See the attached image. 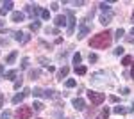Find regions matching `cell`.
I'll return each mask as SVG.
<instances>
[{
    "instance_id": "cell-28",
    "label": "cell",
    "mask_w": 134,
    "mask_h": 119,
    "mask_svg": "<svg viewBox=\"0 0 134 119\" xmlns=\"http://www.w3.org/2000/svg\"><path fill=\"white\" fill-rule=\"evenodd\" d=\"M131 62H132V57H131V55H125L124 59H122V64H124V66H129Z\"/></svg>"
},
{
    "instance_id": "cell-18",
    "label": "cell",
    "mask_w": 134,
    "mask_h": 119,
    "mask_svg": "<svg viewBox=\"0 0 134 119\" xmlns=\"http://www.w3.org/2000/svg\"><path fill=\"white\" fill-rule=\"evenodd\" d=\"M59 94H57V91H54V89H47L45 91V98H57Z\"/></svg>"
},
{
    "instance_id": "cell-37",
    "label": "cell",
    "mask_w": 134,
    "mask_h": 119,
    "mask_svg": "<svg viewBox=\"0 0 134 119\" xmlns=\"http://www.w3.org/2000/svg\"><path fill=\"white\" fill-rule=\"evenodd\" d=\"M88 59H90V62H97V60H98V57H97L95 53H90V57H88Z\"/></svg>"
},
{
    "instance_id": "cell-40",
    "label": "cell",
    "mask_w": 134,
    "mask_h": 119,
    "mask_svg": "<svg viewBox=\"0 0 134 119\" xmlns=\"http://www.w3.org/2000/svg\"><path fill=\"white\" fill-rule=\"evenodd\" d=\"M0 45H2V46H7V45H9V41H7V39H2V37H0Z\"/></svg>"
},
{
    "instance_id": "cell-14",
    "label": "cell",
    "mask_w": 134,
    "mask_h": 119,
    "mask_svg": "<svg viewBox=\"0 0 134 119\" xmlns=\"http://www.w3.org/2000/svg\"><path fill=\"white\" fill-rule=\"evenodd\" d=\"M113 112H114V114H118V116H124V114H127V112H131V109H127V107H122V105H118V107H114Z\"/></svg>"
},
{
    "instance_id": "cell-4",
    "label": "cell",
    "mask_w": 134,
    "mask_h": 119,
    "mask_svg": "<svg viewBox=\"0 0 134 119\" xmlns=\"http://www.w3.org/2000/svg\"><path fill=\"white\" fill-rule=\"evenodd\" d=\"M88 98L93 105H100L104 99H105V94L104 92H97V91H88Z\"/></svg>"
},
{
    "instance_id": "cell-45",
    "label": "cell",
    "mask_w": 134,
    "mask_h": 119,
    "mask_svg": "<svg viewBox=\"0 0 134 119\" xmlns=\"http://www.w3.org/2000/svg\"><path fill=\"white\" fill-rule=\"evenodd\" d=\"M131 110H134V103H132V107H131Z\"/></svg>"
},
{
    "instance_id": "cell-1",
    "label": "cell",
    "mask_w": 134,
    "mask_h": 119,
    "mask_svg": "<svg viewBox=\"0 0 134 119\" xmlns=\"http://www.w3.org/2000/svg\"><path fill=\"white\" fill-rule=\"evenodd\" d=\"M111 43H113V34L109 30H105V32H100V34L93 36L90 39V46L97 50H105L111 46Z\"/></svg>"
},
{
    "instance_id": "cell-29",
    "label": "cell",
    "mask_w": 134,
    "mask_h": 119,
    "mask_svg": "<svg viewBox=\"0 0 134 119\" xmlns=\"http://www.w3.org/2000/svg\"><path fill=\"white\" fill-rule=\"evenodd\" d=\"M41 18H43V20H50V11H48V9H43L41 11Z\"/></svg>"
},
{
    "instance_id": "cell-33",
    "label": "cell",
    "mask_w": 134,
    "mask_h": 119,
    "mask_svg": "<svg viewBox=\"0 0 134 119\" xmlns=\"http://www.w3.org/2000/svg\"><path fill=\"white\" fill-rule=\"evenodd\" d=\"M21 84H23V78H21V77H20V78H16V82H14V89H20Z\"/></svg>"
},
{
    "instance_id": "cell-27",
    "label": "cell",
    "mask_w": 134,
    "mask_h": 119,
    "mask_svg": "<svg viewBox=\"0 0 134 119\" xmlns=\"http://www.w3.org/2000/svg\"><path fill=\"white\" fill-rule=\"evenodd\" d=\"M32 92H34V96H38V98H40V96H45V91L40 89V87H34V91H32Z\"/></svg>"
},
{
    "instance_id": "cell-12",
    "label": "cell",
    "mask_w": 134,
    "mask_h": 119,
    "mask_svg": "<svg viewBox=\"0 0 134 119\" xmlns=\"http://www.w3.org/2000/svg\"><path fill=\"white\" fill-rule=\"evenodd\" d=\"M68 73H70V68H68V66H63L61 70L57 71V80L66 78V77H68Z\"/></svg>"
},
{
    "instance_id": "cell-41",
    "label": "cell",
    "mask_w": 134,
    "mask_h": 119,
    "mask_svg": "<svg viewBox=\"0 0 134 119\" xmlns=\"http://www.w3.org/2000/svg\"><path fill=\"white\" fill-rule=\"evenodd\" d=\"M129 92H131V91H129V87H124V89H122V94H124V96H127Z\"/></svg>"
},
{
    "instance_id": "cell-11",
    "label": "cell",
    "mask_w": 134,
    "mask_h": 119,
    "mask_svg": "<svg viewBox=\"0 0 134 119\" xmlns=\"http://www.w3.org/2000/svg\"><path fill=\"white\" fill-rule=\"evenodd\" d=\"M23 18H25V14L20 12V11H14V12L11 14V21H13V23H20V21H23Z\"/></svg>"
},
{
    "instance_id": "cell-36",
    "label": "cell",
    "mask_w": 134,
    "mask_h": 119,
    "mask_svg": "<svg viewBox=\"0 0 134 119\" xmlns=\"http://www.w3.org/2000/svg\"><path fill=\"white\" fill-rule=\"evenodd\" d=\"M50 9L52 11H59V4H57V2H52V4H50Z\"/></svg>"
},
{
    "instance_id": "cell-48",
    "label": "cell",
    "mask_w": 134,
    "mask_h": 119,
    "mask_svg": "<svg viewBox=\"0 0 134 119\" xmlns=\"http://www.w3.org/2000/svg\"><path fill=\"white\" fill-rule=\"evenodd\" d=\"M98 119H100V117H98Z\"/></svg>"
},
{
    "instance_id": "cell-24",
    "label": "cell",
    "mask_w": 134,
    "mask_h": 119,
    "mask_svg": "<svg viewBox=\"0 0 134 119\" xmlns=\"http://www.w3.org/2000/svg\"><path fill=\"white\" fill-rule=\"evenodd\" d=\"M45 32H47V34H55V36H57V34H59V29H57V27H47Z\"/></svg>"
},
{
    "instance_id": "cell-21",
    "label": "cell",
    "mask_w": 134,
    "mask_h": 119,
    "mask_svg": "<svg viewBox=\"0 0 134 119\" xmlns=\"http://www.w3.org/2000/svg\"><path fill=\"white\" fill-rule=\"evenodd\" d=\"M40 75H41V71H40V70H31V73H29V77H31L32 80H38V78H40Z\"/></svg>"
},
{
    "instance_id": "cell-2",
    "label": "cell",
    "mask_w": 134,
    "mask_h": 119,
    "mask_svg": "<svg viewBox=\"0 0 134 119\" xmlns=\"http://www.w3.org/2000/svg\"><path fill=\"white\" fill-rule=\"evenodd\" d=\"M31 116H32V107H25V105L18 107L16 114H14L16 119H31Z\"/></svg>"
},
{
    "instance_id": "cell-19",
    "label": "cell",
    "mask_w": 134,
    "mask_h": 119,
    "mask_svg": "<svg viewBox=\"0 0 134 119\" xmlns=\"http://www.w3.org/2000/svg\"><path fill=\"white\" fill-rule=\"evenodd\" d=\"M29 29H31L32 32H36V30H40V29H41V23H40L38 20H34V21L31 23V25H29Z\"/></svg>"
},
{
    "instance_id": "cell-17",
    "label": "cell",
    "mask_w": 134,
    "mask_h": 119,
    "mask_svg": "<svg viewBox=\"0 0 134 119\" xmlns=\"http://www.w3.org/2000/svg\"><path fill=\"white\" fill-rule=\"evenodd\" d=\"M54 23H55V27H63V25L66 23V18L59 14V16H55V20H54Z\"/></svg>"
},
{
    "instance_id": "cell-30",
    "label": "cell",
    "mask_w": 134,
    "mask_h": 119,
    "mask_svg": "<svg viewBox=\"0 0 134 119\" xmlns=\"http://www.w3.org/2000/svg\"><path fill=\"white\" fill-rule=\"evenodd\" d=\"M107 117H109V109L105 107V109L102 110V114H100V119H107Z\"/></svg>"
},
{
    "instance_id": "cell-42",
    "label": "cell",
    "mask_w": 134,
    "mask_h": 119,
    "mask_svg": "<svg viewBox=\"0 0 134 119\" xmlns=\"http://www.w3.org/2000/svg\"><path fill=\"white\" fill-rule=\"evenodd\" d=\"M0 32H5V25H4V21L0 20Z\"/></svg>"
},
{
    "instance_id": "cell-26",
    "label": "cell",
    "mask_w": 134,
    "mask_h": 119,
    "mask_svg": "<svg viewBox=\"0 0 134 119\" xmlns=\"http://www.w3.org/2000/svg\"><path fill=\"white\" fill-rule=\"evenodd\" d=\"M81 60H82V57H81V53H75L73 55V64H75V68L81 64Z\"/></svg>"
},
{
    "instance_id": "cell-10",
    "label": "cell",
    "mask_w": 134,
    "mask_h": 119,
    "mask_svg": "<svg viewBox=\"0 0 134 119\" xmlns=\"http://www.w3.org/2000/svg\"><path fill=\"white\" fill-rule=\"evenodd\" d=\"M100 23L102 25H109L111 21H113V12H104V14H100Z\"/></svg>"
},
{
    "instance_id": "cell-43",
    "label": "cell",
    "mask_w": 134,
    "mask_h": 119,
    "mask_svg": "<svg viewBox=\"0 0 134 119\" xmlns=\"http://www.w3.org/2000/svg\"><path fill=\"white\" fill-rule=\"evenodd\" d=\"M2 75H4V66L0 64V78H2Z\"/></svg>"
},
{
    "instance_id": "cell-23",
    "label": "cell",
    "mask_w": 134,
    "mask_h": 119,
    "mask_svg": "<svg viewBox=\"0 0 134 119\" xmlns=\"http://www.w3.org/2000/svg\"><path fill=\"white\" fill-rule=\"evenodd\" d=\"M75 73L82 77V75H86V73H88V70H86V66H77V68H75Z\"/></svg>"
},
{
    "instance_id": "cell-16",
    "label": "cell",
    "mask_w": 134,
    "mask_h": 119,
    "mask_svg": "<svg viewBox=\"0 0 134 119\" xmlns=\"http://www.w3.org/2000/svg\"><path fill=\"white\" fill-rule=\"evenodd\" d=\"M16 57H18V52H11L9 55H7V59H5V64H13L16 60Z\"/></svg>"
},
{
    "instance_id": "cell-3",
    "label": "cell",
    "mask_w": 134,
    "mask_h": 119,
    "mask_svg": "<svg viewBox=\"0 0 134 119\" xmlns=\"http://www.w3.org/2000/svg\"><path fill=\"white\" fill-rule=\"evenodd\" d=\"M41 11L43 9L38 5V4H27V5H25V12L32 18V21L36 20V16H38V14H41Z\"/></svg>"
},
{
    "instance_id": "cell-39",
    "label": "cell",
    "mask_w": 134,
    "mask_h": 119,
    "mask_svg": "<svg viewBox=\"0 0 134 119\" xmlns=\"http://www.w3.org/2000/svg\"><path fill=\"white\" fill-rule=\"evenodd\" d=\"M4 101H5V96H4V92H0V109L4 107Z\"/></svg>"
},
{
    "instance_id": "cell-32",
    "label": "cell",
    "mask_w": 134,
    "mask_h": 119,
    "mask_svg": "<svg viewBox=\"0 0 134 119\" xmlns=\"http://www.w3.org/2000/svg\"><path fill=\"white\" fill-rule=\"evenodd\" d=\"M75 85H77V82H75V80H73V78L66 80V87H75Z\"/></svg>"
},
{
    "instance_id": "cell-25",
    "label": "cell",
    "mask_w": 134,
    "mask_h": 119,
    "mask_svg": "<svg viewBox=\"0 0 134 119\" xmlns=\"http://www.w3.org/2000/svg\"><path fill=\"white\" fill-rule=\"evenodd\" d=\"M124 34H125V30L122 29V27H120V29L116 30V34H114L113 37H114V39H118V41H120V37H124Z\"/></svg>"
},
{
    "instance_id": "cell-38",
    "label": "cell",
    "mask_w": 134,
    "mask_h": 119,
    "mask_svg": "<svg viewBox=\"0 0 134 119\" xmlns=\"http://www.w3.org/2000/svg\"><path fill=\"white\" fill-rule=\"evenodd\" d=\"M38 60H40V62H41L43 66H47V68H48V60L45 59V57H40V59H38Z\"/></svg>"
},
{
    "instance_id": "cell-35",
    "label": "cell",
    "mask_w": 134,
    "mask_h": 119,
    "mask_svg": "<svg viewBox=\"0 0 134 119\" xmlns=\"http://www.w3.org/2000/svg\"><path fill=\"white\" fill-rule=\"evenodd\" d=\"M114 55H124V48H122V46L114 48Z\"/></svg>"
},
{
    "instance_id": "cell-34",
    "label": "cell",
    "mask_w": 134,
    "mask_h": 119,
    "mask_svg": "<svg viewBox=\"0 0 134 119\" xmlns=\"http://www.w3.org/2000/svg\"><path fill=\"white\" fill-rule=\"evenodd\" d=\"M0 119H11V112H9V110L2 112V116H0Z\"/></svg>"
},
{
    "instance_id": "cell-5",
    "label": "cell",
    "mask_w": 134,
    "mask_h": 119,
    "mask_svg": "<svg viewBox=\"0 0 134 119\" xmlns=\"http://www.w3.org/2000/svg\"><path fill=\"white\" fill-rule=\"evenodd\" d=\"M66 16H68V29H66V32H68V36H72L73 30H75V23H77V20H75L73 11H66Z\"/></svg>"
},
{
    "instance_id": "cell-47",
    "label": "cell",
    "mask_w": 134,
    "mask_h": 119,
    "mask_svg": "<svg viewBox=\"0 0 134 119\" xmlns=\"http://www.w3.org/2000/svg\"><path fill=\"white\" fill-rule=\"evenodd\" d=\"M132 23H134V12H132Z\"/></svg>"
},
{
    "instance_id": "cell-22",
    "label": "cell",
    "mask_w": 134,
    "mask_h": 119,
    "mask_svg": "<svg viewBox=\"0 0 134 119\" xmlns=\"http://www.w3.org/2000/svg\"><path fill=\"white\" fill-rule=\"evenodd\" d=\"M98 7H100L104 12H111V5H109V4H105V2H100V4H98Z\"/></svg>"
},
{
    "instance_id": "cell-31",
    "label": "cell",
    "mask_w": 134,
    "mask_h": 119,
    "mask_svg": "<svg viewBox=\"0 0 134 119\" xmlns=\"http://www.w3.org/2000/svg\"><path fill=\"white\" fill-rule=\"evenodd\" d=\"M25 68H29V59H27V57L21 59V70H25Z\"/></svg>"
},
{
    "instance_id": "cell-20",
    "label": "cell",
    "mask_w": 134,
    "mask_h": 119,
    "mask_svg": "<svg viewBox=\"0 0 134 119\" xmlns=\"http://www.w3.org/2000/svg\"><path fill=\"white\" fill-rule=\"evenodd\" d=\"M31 107H32V110H36V112H41V110H43V103H41V101H34Z\"/></svg>"
},
{
    "instance_id": "cell-15",
    "label": "cell",
    "mask_w": 134,
    "mask_h": 119,
    "mask_svg": "<svg viewBox=\"0 0 134 119\" xmlns=\"http://www.w3.org/2000/svg\"><path fill=\"white\" fill-rule=\"evenodd\" d=\"M16 77H18V71H16V70H9L7 73H5L4 78H5V80H14Z\"/></svg>"
},
{
    "instance_id": "cell-9",
    "label": "cell",
    "mask_w": 134,
    "mask_h": 119,
    "mask_svg": "<svg viewBox=\"0 0 134 119\" xmlns=\"http://www.w3.org/2000/svg\"><path fill=\"white\" fill-rule=\"evenodd\" d=\"M72 105H73V109H75V110H84V107H86V101H84L82 98H73Z\"/></svg>"
},
{
    "instance_id": "cell-7",
    "label": "cell",
    "mask_w": 134,
    "mask_h": 119,
    "mask_svg": "<svg viewBox=\"0 0 134 119\" xmlns=\"http://www.w3.org/2000/svg\"><path fill=\"white\" fill-rule=\"evenodd\" d=\"M29 92H31V89H27V87H25V89L21 91V92H18V94H14V96H13V103H14V105H18V103H21L23 99H25L27 96H29Z\"/></svg>"
},
{
    "instance_id": "cell-8",
    "label": "cell",
    "mask_w": 134,
    "mask_h": 119,
    "mask_svg": "<svg viewBox=\"0 0 134 119\" xmlns=\"http://www.w3.org/2000/svg\"><path fill=\"white\" fill-rule=\"evenodd\" d=\"M14 39L18 41L20 45H27V43L31 41V36L25 34V32H14Z\"/></svg>"
},
{
    "instance_id": "cell-6",
    "label": "cell",
    "mask_w": 134,
    "mask_h": 119,
    "mask_svg": "<svg viewBox=\"0 0 134 119\" xmlns=\"http://www.w3.org/2000/svg\"><path fill=\"white\" fill-rule=\"evenodd\" d=\"M90 32H91V29L86 25V21L81 20V23H79V32H77V39H84Z\"/></svg>"
},
{
    "instance_id": "cell-46",
    "label": "cell",
    "mask_w": 134,
    "mask_h": 119,
    "mask_svg": "<svg viewBox=\"0 0 134 119\" xmlns=\"http://www.w3.org/2000/svg\"><path fill=\"white\" fill-rule=\"evenodd\" d=\"M131 34H132V36H134V27H132V32H131Z\"/></svg>"
},
{
    "instance_id": "cell-13",
    "label": "cell",
    "mask_w": 134,
    "mask_h": 119,
    "mask_svg": "<svg viewBox=\"0 0 134 119\" xmlns=\"http://www.w3.org/2000/svg\"><path fill=\"white\" fill-rule=\"evenodd\" d=\"M11 9H13V2H11V0H7V2H4V5H2V9H0V14L4 16V14H7Z\"/></svg>"
},
{
    "instance_id": "cell-44",
    "label": "cell",
    "mask_w": 134,
    "mask_h": 119,
    "mask_svg": "<svg viewBox=\"0 0 134 119\" xmlns=\"http://www.w3.org/2000/svg\"><path fill=\"white\" fill-rule=\"evenodd\" d=\"M131 77H132V78H134V68H132V70H131Z\"/></svg>"
}]
</instances>
